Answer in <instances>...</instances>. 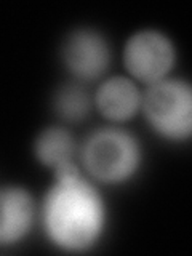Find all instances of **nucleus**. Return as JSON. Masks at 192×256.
I'll use <instances>...</instances> for the list:
<instances>
[{
	"instance_id": "f257e3e1",
	"label": "nucleus",
	"mask_w": 192,
	"mask_h": 256,
	"mask_svg": "<svg viewBox=\"0 0 192 256\" xmlns=\"http://www.w3.org/2000/svg\"><path fill=\"white\" fill-rule=\"evenodd\" d=\"M52 184L38 204L42 230L56 250L86 253L108 229V204L78 160L52 172Z\"/></svg>"
},
{
	"instance_id": "f03ea898",
	"label": "nucleus",
	"mask_w": 192,
	"mask_h": 256,
	"mask_svg": "<svg viewBox=\"0 0 192 256\" xmlns=\"http://www.w3.org/2000/svg\"><path fill=\"white\" fill-rule=\"evenodd\" d=\"M144 152L140 140L120 125L92 132L78 149V164L102 186H122L140 173Z\"/></svg>"
},
{
	"instance_id": "7ed1b4c3",
	"label": "nucleus",
	"mask_w": 192,
	"mask_h": 256,
	"mask_svg": "<svg viewBox=\"0 0 192 256\" xmlns=\"http://www.w3.org/2000/svg\"><path fill=\"white\" fill-rule=\"evenodd\" d=\"M141 114L158 138L186 142L192 134V86L170 76L142 90Z\"/></svg>"
},
{
	"instance_id": "20e7f679",
	"label": "nucleus",
	"mask_w": 192,
	"mask_h": 256,
	"mask_svg": "<svg viewBox=\"0 0 192 256\" xmlns=\"http://www.w3.org/2000/svg\"><path fill=\"white\" fill-rule=\"evenodd\" d=\"M176 61L178 50L173 38L156 28L134 30L122 48V62L126 76L144 86L170 77Z\"/></svg>"
},
{
	"instance_id": "39448f33",
	"label": "nucleus",
	"mask_w": 192,
	"mask_h": 256,
	"mask_svg": "<svg viewBox=\"0 0 192 256\" xmlns=\"http://www.w3.org/2000/svg\"><path fill=\"white\" fill-rule=\"evenodd\" d=\"M61 60L77 82H98L108 74L112 62L109 38L94 28L72 29L62 40Z\"/></svg>"
},
{
	"instance_id": "423d86ee",
	"label": "nucleus",
	"mask_w": 192,
	"mask_h": 256,
	"mask_svg": "<svg viewBox=\"0 0 192 256\" xmlns=\"http://www.w3.org/2000/svg\"><path fill=\"white\" fill-rule=\"evenodd\" d=\"M38 221V204L34 194L20 184L0 186V248L26 240Z\"/></svg>"
},
{
	"instance_id": "0eeeda50",
	"label": "nucleus",
	"mask_w": 192,
	"mask_h": 256,
	"mask_svg": "<svg viewBox=\"0 0 192 256\" xmlns=\"http://www.w3.org/2000/svg\"><path fill=\"white\" fill-rule=\"evenodd\" d=\"M93 108L112 125H124L141 112L142 90L126 74L102 78L92 94Z\"/></svg>"
},
{
	"instance_id": "6e6552de",
	"label": "nucleus",
	"mask_w": 192,
	"mask_h": 256,
	"mask_svg": "<svg viewBox=\"0 0 192 256\" xmlns=\"http://www.w3.org/2000/svg\"><path fill=\"white\" fill-rule=\"evenodd\" d=\"M34 156L37 162L50 172L61 165L77 160V141L72 133L61 125H52L40 130L34 140Z\"/></svg>"
},
{
	"instance_id": "1a4fd4ad",
	"label": "nucleus",
	"mask_w": 192,
	"mask_h": 256,
	"mask_svg": "<svg viewBox=\"0 0 192 256\" xmlns=\"http://www.w3.org/2000/svg\"><path fill=\"white\" fill-rule=\"evenodd\" d=\"M53 108L64 122L78 124L85 120L93 109V98L84 84L70 82L62 85L53 96Z\"/></svg>"
}]
</instances>
